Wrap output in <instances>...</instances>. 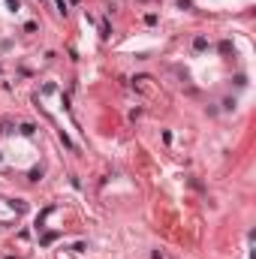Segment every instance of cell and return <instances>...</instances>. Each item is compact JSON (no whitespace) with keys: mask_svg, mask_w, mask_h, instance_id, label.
<instances>
[{"mask_svg":"<svg viewBox=\"0 0 256 259\" xmlns=\"http://www.w3.org/2000/svg\"><path fill=\"white\" fill-rule=\"evenodd\" d=\"M42 169H46V157L36 130L15 121L0 124V172L21 181H36Z\"/></svg>","mask_w":256,"mask_h":259,"instance_id":"6da1fadb","label":"cell"}]
</instances>
